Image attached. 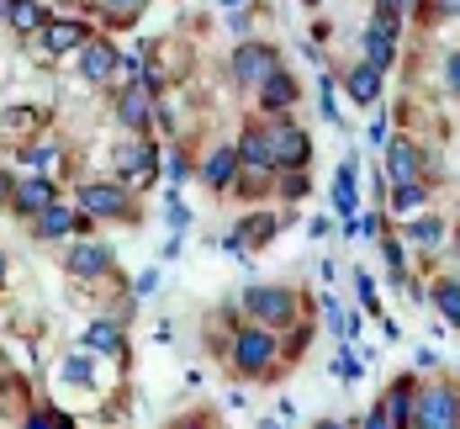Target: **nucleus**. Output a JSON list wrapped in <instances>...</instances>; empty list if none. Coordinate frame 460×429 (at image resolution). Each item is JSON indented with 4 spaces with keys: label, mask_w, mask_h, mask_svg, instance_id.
Segmentation results:
<instances>
[{
    "label": "nucleus",
    "mask_w": 460,
    "mask_h": 429,
    "mask_svg": "<svg viewBox=\"0 0 460 429\" xmlns=\"http://www.w3.org/2000/svg\"><path fill=\"white\" fill-rule=\"evenodd\" d=\"M270 75H280L276 43H238L233 48V80H238L243 91H260Z\"/></svg>",
    "instance_id": "nucleus-6"
},
{
    "label": "nucleus",
    "mask_w": 460,
    "mask_h": 429,
    "mask_svg": "<svg viewBox=\"0 0 460 429\" xmlns=\"http://www.w3.org/2000/svg\"><path fill=\"white\" fill-rule=\"evenodd\" d=\"M143 5H148V0H101L106 22H117V27H133V22L143 16Z\"/></svg>",
    "instance_id": "nucleus-29"
},
{
    "label": "nucleus",
    "mask_w": 460,
    "mask_h": 429,
    "mask_svg": "<svg viewBox=\"0 0 460 429\" xmlns=\"http://www.w3.org/2000/svg\"><path fill=\"white\" fill-rule=\"evenodd\" d=\"M434 308L445 313V324H456L460 329V282H439L434 286Z\"/></svg>",
    "instance_id": "nucleus-28"
},
{
    "label": "nucleus",
    "mask_w": 460,
    "mask_h": 429,
    "mask_svg": "<svg viewBox=\"0 0 460 429\" xmlns=\"http://www.w3.org/2000/svg\"><path fill=\"white\" fill-rule=\"evenodd\" d=\"M32 223H38V238H64V234H75V228H85L80 223V207H64V201H53Z\"/></svg>",
    "instance_id": "nucleus-21"
},
{
    "label": "nucleus",
    "mask_w": 460,
    "mask_h": 429,
    "mask_svg": "<svg viewBox=\"0 0 460 429\" xmlns=\"http://www.w3.org/2000/svg\"><path fill=\"white\" fill-rule=\"evenodd\" d=\"M117 75H122V80H138V75H143V53H122Z\"/></svg>",
    "instance_id": "nucleus-38"
},
{
    "label": "nucleus",
    "mask_w": 460,
    "mask_h": 429,
    "mask_svg": "<svg viewBox=\"0 0 460 429\" xmlns=\"http://www.w3.org/2000/svg\"><path fill=\"white\" fill-rule=\"evenodd\" d=\"M355 291H360V308H366V313H381V297H376V282H370L366 271L355 276Z\"/></svg>",
    "instance_id": "nucleus-33"
},
{
    "label": "nucleus",
    "mask_w": 460,
    "mask_h": 429,
    "mask_svg": "<svg viewBox=\"0 0 460 429\" xmlns=\"http://www.w3.org/2000/svg\"><path fill=\"white\" fill-rule=\"evenodd\" d=\"M43 48L48 53H80V48L91 43V32H85V22H75V16H58V22H48L43 32Z\"/></svg>",
    "instance_id": "nucleus-15"
},
{
    "label": "nucleus",
    "mask_w": 460,
    "mask_h": 429,
    "mask_svg": "<svg viewBox=\"0 0 460 429\" xmlns=\"http://www.w3.org/2000/svg\"><path fill=\"white\" fill-rule=\"evenodd\" d=\"M117 122L133 133V139H143L148 128H154V91L148 85H122V95H117Z\"/></svg>",
    "instance_id": "nucleus-9"
},
{
    "label": "nucleus",
    "mask_w": 460,
    "mask_h": 429,
    "mask_svg": "<svg viewBox=\"0 0 460 429\" xmlns=\"http://www.w3.org/2000/svg\"><path fill=\"white\" fill-rule=\"evenodd\" d=\"M238 159H243V170H276V148H270V128H265V122L243 128V139H238Z\"/></svg>",
    "instance_id": "nucleus-16"
},
{
    "label": "nucleus",
    "mask_w": 460,
    "mask_h": 429,
    "mask_svg": "<svg viewBox=\"0 0 460 429\" xmlns=\"http://www.w3.org/2000/svg\"><path fill=\"white\" fill-rule=\"evenodd\" d=\"M11 5H16V0H0V22H5V16H11Z\"/></svg>",
    "instance_id": "nucleus-51"
},
{
    "label": "nucleus",
    "mask_w": 460,
    "mask_h": 429,
    "mask_svg": "<svg viewBox=\"0 0 460 429\" xmlns=\"http://www.w3.org/2000/svg\"><path fill=\"white\" fill-rule=\"evenodd\" d=\"M318 429H355V425H344V419H323Z\"/></svg>",
    "instance_id": "nucleus-49"
},
{
    "label": "nucleus",
    "mask_w": 460,
    "mask_h": 429,
    "mask_svg": "<svg viewBox=\"0 0 460 429\" xmlns=\"http://www.w3.org/2000/svg\"><path fill=\"white\" fill-rule=\"evenodd\" d=\"M53 159H58L53 143H27V148H22V165H32V170H48Z\"/></svg>",
    "instance_id": "nucleus-30"
},
{
    "label": "nucleus",
    "mask_w": 460,
    "mask_h": 429,
    "mask_svg": "<svg viewBox=\"0 0 460 429\" xmlns=\"http://www.w3.org/2000/svg\"><path fill=\"white\" fill-rule=\"evenodd\" d=\"M117 64H122V48L106 43V38H91V43L80 48V80H85V85L117 80Z\"/></svg>",
    "instance_id": "nucleus-10"
},
{
    "label": "nucleus",
    "mask_w": 460,
    "mask_h": 429,
    "mask_svg": "<svg viewBox=\"0 0 460 429\" xmlns=\"http://www.w3.org/2000/svg\"><path fill=\"white\" fill-rule=\"evenodd\" d=\"M175 429H212V425H207V419H181Z\"/></svg>",
    "instance_id": "nucleus-47"
},
{
    "label": "nucleus",
    "mask_w": 460,
    "mask_h": 429,
    "mask_svg": "<svg viewBox=\"0 0 460 429\" xmlns=\"http://www.w3.org/2000/svg\"><path fill=\"white\" fill-rule=\"evenodd\" d=\"M366 139H370V148H381V143H386V117H381V112H376V117H370Z\"/></svg>",
    "instance_id": "nucleus-39"
},
{
    "label": "nucleus",
    "mask_w": 460,
    "mask_h": 429,
    "mask_svg": "<svg viewBox=\"0 0 460 429\" xmlns=\"http://www.w3.org/2000/svg\"><path fill=\"white\" fill-rule=\"evenodd\" d=\"M58 381H64V387H91L95 381V366H91V355H85V344H80V355H69V361L58 366Z\"/></svg>",
    "instance_id": "nucleus-24"
},
{
    "label": "nucleus",
    "mask_w": 460,
    "mask_h": 429,
    "mask_svg": "<svg viewBox=\"0 0 460 429\" xmlns=\"http://www.w3.org/2000/svg\"><path fill=\"white\" fill-rule=\"evenodd\" d=\"M260 106H265L270 117H286V112L296 106V80H291L286 69H280V75H270V80L260 85Z\"/></svg>",
    "instance_id": "nucleus-20"
},
{
    "label": "nucleus",
    "mask_w": 460,
    "mask_h": 429,
    "mask_svg": "<svg viewBox=\"0 0 460 429\" xmlns=\"http://www.w3.org/2000/svg\"><path fill=\"white\" fill-rule=\"evenodd\" d=\"M0 282H5V255H0Z\"/></svg>",
    "instance_id": "nucleus-52"
},
{
    "label": "nucleus",
    "mask_w": 460,
    "mask_h": 429,
    "mask_svg": "<svg viewBox=\"0 0 460 429\" xmlns=\"http://www.w3.org/2000/svg\"><path fill=\"white\" fill-rule=\"evenodd\" d=\"M270 148H276V170H302L313 159V139L291 122V117H270Z\"/></svg>",
    "instance_id": "nucleus-7"
},
{
    "label": "nucleus",
    "mask_w": 460,
    "mask_h": 429,
    "mask_svg": "<svg viewBox=\"0 0 460 429\" xmlns=\"http://www.w3.org/2000/svg\"><path fill=\"white\" fill-rule=\"evenodd\" d=\"M53 201H58V186H53L48 175H27V181H16V191H11V207H16L22 218H38Z\"/></svg>",
    "instance_id": "nucleus-12"
},
{
    "label": "nucleus",
    "mask_w": 460,
    "mask_h": 429,
    "mask_svg": "<svg viewBox=\"0 0 460 429\" xmlns=\"http://www.w3.org/2000/svg\"><path fill=\"white\" fill-rule=\"evenodd\" d=\"M22 429H75V425H69L64 414H53V408H43V414H32V419H27Z\"/></svg>",
    "instance_id": "nucleus-34"
},
{
    "label": "nucleus",
    "mask_w": 460,
    "mask_h": 429,
    "mask_svg": "<svg viewBox=\"0 0 460 429\" xmlns=\"http://www.w3.org/2000/svg\"><path fill=\"white\" fill-rule=\"evenodd\" d=\"M456 255H460V234H456Z\"/></svg>",
    "instance_id": "nucleus-53"
},
{
    "label": "nucleus",
    "mask_w": 460,
    "mask_h": 429,
    "mask_svg": "<svg viewBox=\"0 0 460 429\" xmlns=\"http://www.w3.org/2000/svg\"><path fill=\"white\" fill-rule=\"evenodd\" d=\"M344 91H349V101H360V106H376V95H381V69L360 58V64L344 75Z\"/></svg>",
    "instance_id": "nucleus-22"
},
{
    "label": "nucleus",
    "mask_w": 460,
    "mask_h": 429,
    "mask_svg": "<svg viewBox=\"0 0 460 429\" xmlns=\"http://www.w3.org/2000/svg\"><path fill=\"white\" fill-rule=\"evenodd\" d=\"M434 11L439 16H460V0H434Z\"/></svg>",
    "instance_id": "nucleus-45"
},
{
    "label": "nucleus",
    "mask_w": 460,
    "mask_h": 429,
    "mask_svg": "<svg viewBox=\"0 0 460 429\" xmlns=\"http://www.w3.org/2000/svg\"><path fill=\"white\" fill-rule=\"evenodd\" d=\"M418 170H423V148H418L413 139H392L386 143V175H392V186L418 181Z\"/></svg>",
    "instance_id": "nucleus-14"
},
{
    "label": "nucleus",
    "mask_w": 460,
    "mask_h": 429,
    "mask_svg": "<svg viewBox=\"0 0 460 429\" xmlns=\"http://www.w3.org/2000/svg\"><path fill=\"white\" fill-rule=\"evenodd\" d=\"M307 5H323V0H307Z\"/></svg>",
    "instance_id": "nucleus-54"
},
{
    "label": "nucleus",
    "mask_w": 460,
    "mask_h": 429,
    "mask_svg": "<svg viewBox=\"0 0 460 429\" xmlns=\"http://www.w3.org/2000/svg\"><path fill=\"white\" fill-rule=\"evenodd\" d=\"M376 5H381V11H392V16H397V11H402V5H408V0H376Z\"/></svg>",
    "instance_id": "nucleus-46"
},
{
    "label": "nucleus",
    "mask_w": 460,
    "mask_h": 429,
    "mask_svg": "<svg viewBox=\"0 0 460 429\" xmlns=\"http://www.w3.org/2000/svg\"><path fill=\"white\" fill-rule=\"evenodd\" d=\"M217 5H228V11H243V5H249V0H217Z\"/></svg>",
    "instance_id": "nucleus-50"
},
{
    "label": "nucleus",
    "mask_w": 460,
    "mask_h": 429,
    "mask_svg": "<svg viewBox=\"0 0 460 429\" xmlns=\"http://www.w3.org/2000/svg\"><path fill=\"white\" fill-rule=\"evenodd\" d=\"M80 344H85L91 355H122V350H128V334H122L117 318H95L91 329L80 334Z\"/></svg>",
    "instance_id": "nucleus-18"
},
{
    "label": "nucleus",
    "mask_w": 460,
    "mask_h": 429,
    "mask_svg": "<svg viewBox=\"0 0 460 429\" xmlns=\"http://www.w3.org/2000/svg\"><path fill=\"white\" fill-rule=\"evenodd\" d=\"M276 355H280V339L265 324H249V329L233 334V371L238 377H265L276 366Z\"/></svg>",
    "instance_id": "nucleus-1"
},
{
    "label": "nucleus",
    "mask_w": 460,
    "mask_h": 429,
    "mask_svg": "<svg viewBox=\"0 0 460 429\" xmlns=\"http://www.w3.org/2000/svg\"><path fill=\"white\" fill-rule=\"evenodd\" d=\"M159 148L148 139H128V143H117V175H122V186H133V191H143V186H154L159 181Z\"/></svg>",
    "instance_id": "nucleus-5"
},
{
    "label": "nucleus",
    "mask_w": 460,
    "mask_h": 429,
    "mask_svg": "<svg viewBox=\"0 0 460 429\" xmlns=\"http://www.w3.org/2000/svg\"><path fill=\"white\" fill-rule=\"evenodd\" d=\"M164 212H170V228H175V234H185L190 212H185V201H181V196H170V207H164Z\"/></svg>",
    "instance_id": "nucleus-37"
},
{
    "label": "nucleus",
    "mask_w": 460,
    "mask_h": 429,
    "mask_svg": "<svg viewBox=\"0 0 460 429\" xmlns=\"http://www.w3.org/2000/svg\"><path fill=\"white\" fill-rule=\"evenodd\" d=\"M439 238H445V223H439V218H408V244L439 249Z\"/></svg>",
    "instance_id": "nucleus-26"
},
{
    "label": "nucleus",
    "mask_w": 460,
    "mask_h": 429,
    "mask_svg": "<svg viewBox=\"0 0 460 429\" xmlns=\"http://www.w3.org/2000/svg\"><path fill=\"white\" fill-rule=\"evenodd\" d=\"M355 234H381V212H366V218H360V223H355Z\"/></svg>",
    "instance_id": "nucleus-43"
},
{
    "label": "nucleus",
    "mask_w": 460,
    "mask_h": 429,
    "mask_svg": "<svg viewBox=\"0 0 460 429\" xmlns=\"http://www.w3.org/2000/svg\"><path fill=\"white\" fill-rule=\"evenodd\" d=\"M243 308H249L254 324L286 329V324L296 318V291H291V286H249V291H243Z\"/></svg>",
    "instance_id": "nucleus-4"
},
{
    "label": "nucleus",
    "mask_w": 460,
    "mask_h": 429,
    "mask_svg": "<svg viewBox=\"0 0 460 429\" xmlns=\"http://www.w3.org/2000/svg\"><path fill=\"white\" fill-rule=\"evenodd\" d=\"M360 429H392V419L381 414V403H376V408H370L366 419H360Z\"/></svg>",
    "instance_id": "nucleus-41"
},
{
    "label": "nucleus",
    "mask_w": 460,
    "mask_h": 429,
    "mask_svg": "<svg viewBox=\"0 0 460 429\" xmlns=\"http://www.w3.org/2000/svg\"><path fill=\"white\" fill-rule=\"evenodd\" d=\"M333 371H339L344 381H355V377H360V361L349 355V344H339V355H333Z\"/></svg>",
    "instance_id": "nucleus-35"
},
{
    "label": "nucleus",
    "mask_w": 460,
    "mask_h": 429,
    "mask_svg": "<svg viewBox=\"0 0 460 429\" xmlns=\"http://www.w3.org/2000/svg\"><path fill=\"white\" fill-rule=\"evenodd\" d=\"M164 175H170L175 186H181L185 175H190V170H185V154H181V148H170V154H164Z\"/></svg>",
    "instance_id": "nucleus-36"
},
{
    "label": "nucleus",
    "mask_w": 460,
    "mask_h": 429,
    "mask_svg": "<svg viewBox=\"0 0 460 429\" xmlns=\"http://www.w3.org/2000/svg\"><path fill=\"white\" fill-rule=\"evenodd\" d=\"M64 265H69L80 282H101V276H111V249H106V244H91V238H80V244L64 255Z\"/></svg>",
    "instance_id": "nucleus-11"
},
{
    "label": "nucleus",
    "mask_w": 460,
    "mask_h": 429,
    "mask_svg": "<svg viewBox=\"0 0 460 429\" xmlns=\"http://www.w3.org/2000/svg\"><path fill=\"white\" fill-rule=\"evenodd\" d=\"M355 212H360V181H355V159H344L333 170V218L355 223Z\"/></svg>",
    "instance_id": "nucleus-17"
},
{
    "label": "nucleus",
    "mask_w": 460,
    "mask_h": 429,
    "mask_svg": "<svg viewBox=\"0 0 460 429\" xmlns=\"http://www.w3.org/2000/svg\"><path fill=\"white\" fill-rule=\"evenodd\" d=\"M0 128H5L11 139H22V133H32V128H43V117H38L32 106H11V112L0 117Z\"/></svg>",
    "instance_id": "nucleus-27"
},
{
    "label": "nucleus",
    "mask_w": 460,
    "mask_h": 429,
    "mask_svg": "<svg viewBox=\"0 0 460 429\" xmlns=\"http://www.w3.org/2000/svg\"><path fill=\"white\" fill-rule=\"evenodd\" d=\"M307 186H313V181H307L302 170H286V175H280V196H286V201H296V196H307Z\"/></svg>",
    "instance_id": "nucleus-32"
},
{
    "label": "nucleus",
    "mask_w": 460,
    "mask_h": 429,
    "mask_svg": "<svg viewBox=\"0 0 460 429\" xmlns=\"http://www.w3.org/2000/svg\"><path fill=\"white\" fill-rule=\"evenodd\" d=\"M318 112L333 122V128H344V117H339V95H333V75L323 80V91H318Z\"/></svg>",
    "instance_id": "nucleus-31"
},
{
    "label": "nucleus",
    "mask_w": 460,
    "mask_h": 429,
    "mask_svg": "<svg viewBox=\"0 0 460 429\" xmlns=\"http://www.w3.org/2000/svg\"><path fill=\"white\" fill-rule=\"evenodd\" d=\"M5 22H11V27H16L22 38H38V32H43V27H48V22H53V16H48V11H43V5H38V0H16Z\"/></svg>",
    "instance_id": "nucleus-23"
},
{
    "label": "nucleus",
    "mask_w": 460,
    "mask_h": 429,
    "mask_svg": "<svg viewBox=\"0 0 460 429\" xmlns=\"http://www.w3.org/2000/svg\"><path fill=\"white\" fill-rule=\"evenodd\" d=\"M238 170H243L238 148H212V154H207V165H201V175H207V186H212V191H228L233 181H238Z\"/></svg>",
    "instance_id": "nucleus-19"
},
{
    "label": "nucleus",
    "mask_w": 460,
    "mask_h": 429,
    "mask_svg": "<svg viewBox=\"0 0 460 429\" xmlns=\"http://www.w3.org/2000/svg\"><path fill=\"white\" fill-rule=\"evenodd\" d=\"M413 429H460V387H450V381L418 387Z\"/></svg>",
    "instance_id": "nucleus-2"
},
{
    "label": "nucleus",
    "mask_w": 460,
    "mask_h": 429,
    "mask_svg": "<svg viewBox=\"0 0 460 429\" xmlns=\"http://www.w3.org/2000/svg\"><path fill=\"white\" fill-rule=\"evenodd\" d=\"M413 408H418V381L413 377H397L381 398V414L392 419V429H413Z\"/></svg>",
    "instance_id": "nucleus-13"
},
{
    "label": "nucleus",
    "mask_w": 460,
    "mask_h": 429,
    "mask_svg": "<svg viewBox=\"0 0 460 429\" xmlns=\"http://www.w3.org/2000/svg\"><path fill=\"white\" fill-rule=\"evenodd\" d=\"M75 207L85 212V218H138V201H133V191L122 186V181H85L80 196H75Z\"/></svg>",
    "instance_id": "nucleus-3"
},
{
    "label": "nucleus",
    "mask_w": 460,
    "mask_h": 429,
    "mask_svg": "<svg viewBox=\"0 0 460 429\" xmlns=\"http://www.w3.org/2000/svg\"><path fill=\"white\" fill-rule=\"evenodd\" d=\"M392 58H397V16H392V11H376L366 22V64H376V69L386 75Z\"/></svg>",
    "instance_id": "nucleus-8"
},
{
    "label": "nucleus",
    "mask_w": 460,
    "mask_h": 429,
    "mask_svg": "<svg viewBox=\"0 0 460 429\" xmlns=\"http://www.w3.org/2000/svg\"><path fill=\"white\" fill-rule=\"evenodd\" d=\"M307 339H313V329H296V334H291V339H286V355H291V361H296V355H302V350H307Z\"/></svg>",
    "instance_id": "nucleus-40"
},
{
    "label": "nucleus",
    "mask_w": 460,
    "mask_h": 429,
    "mask_svg": "<svg viewBox=\"0 0 460 429\" xmlns=\"http://www.w3.org/2000/svg\"><path fill=\"white\" fill-rule=\"evenodd\" d=\"M11 191H16V181H11V175L0 170V196H11Z\"/></svg>",
    "instance_id": "nucleus-48"
},
{
    "label": "nucleus",
    "mask_w": 460,
    "mask_h": 429,
    "mask_svg": "<svg viewBox=\"0 0 460 429\" xmlns=\"http://www.w3.org/2000/svg\"><path fill=\"white\" fill-rule=\"evenodd\" d=\"M154 286H159V271H143V276H138V291H143V297H148Z\"/></svg>",
    "instance_id": "nucleus-44"
},
{
    "label": "nucleus",
    "mask_w": 460,
    "mask_h": 429,
    "mask_svg": "<svg viewBox=\"0 0 460 429\" xmlns=\"http://www.w3.org/2000/svg\"><path fill=\"white\" fill-rule=\"evenodd\" d=\"M423 201H429L423 181H402V186L392 191V212H397V218H413V212L423 207Z\"/></svg>",
    "instance_id": "nucleus-25"
},
{
    "label": "nucleus",
    "mask_w": 460,
    "mask_h": 429,
    "mask_svg": "<svg viewBox=\"0 0 460 429\" xmlns=\"http://www.w3.org/2000/svg\"><path fill=\"white\" fill-rule=\"evenodd\" d=\"M445 75H450V91L460 95V48L450 53V58H445Z\"/></svg>",
    "instance_id": "nucleus-42"
}]
</instances>
